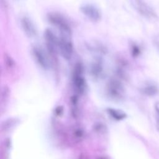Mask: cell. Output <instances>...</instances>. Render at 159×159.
I'll return each instance as SVG.
<instances>
[{"instance_id":"obj_1","label":"cell","mask_w":159,"mask_h":159,"mask_svg":"<svg viewBox=\"0 0 159 159\" xmlns=\"http://www.w3.org/2000/svg\"><path fill=\"white\" fill-rule=\"evenodd\" d=\"M44 39L45 42L47 52L48 53L52 63H57V54L59 52V37L50 29L44 31Z\"/></svg>"},{"instance_id":"obj_2","label":"cell","mask_w":159,"mask_h":159,"mask_svg":"<svg viewBox=\"0 0 159 159\" xmlns=\"http://www.w3.org/2000/svg\"><path fill=\"white\" fill-rule=\"evenodd\" d=\"M47 18L48 21L61 33V35H71L72 30L70 23L61 14L57 12H49Z\"/></svg>"},{"instance_id":"obj_3","label":"cell","mask_w":159,"mask_h":159,"mask_svg":"<svg viewBox=\"0 0 159 159\" xmlns=\"http://www.w3.org/2000/svg\"><path fill=\"white\" fill-rule=\"evenodd\" d=\"M72 84L75 91L83 94L86 89V81L84 76V68L81 62L75 64L72 73Z\"/></svg>"},{"instance_id":"obj_4","label":"cell","mask_w":159,"mask_h":159,"mask_svg":"<svg viewBox=\"0 0 159 159\" xmlns=\"http://www.w3.org/2000/svg\"><path fill=\"white\" fill-rule=\"evenodd\" d=\"M32 54L36 63L42 69L47 70L50 68L52 61L47 52L37 45H35L32 48Z\"/></svg>"},{"instance_id":"obj_5","label":"cell","mask_w":159,"mask_h":159,"mask_svg":"<svg viewBox=\"0 0 159 159\" xmlns=\"http://www.w3.org/2000/svg\"><path fill=\"white\" fill-rule=\"evenodd\" d=\"M119 77H114L110 79L107 84V93L109 96L115 99H120L124 93V88Z\"/></svg>"},{"instance_id":"obj_6","label":"cell","mask_w":159,"mask_h":159,"mask_svg":"<svg viewBox=\"0 0 159 159\" xmlns=\"http://www.w3.org/2000/svg\"><path fill=\"white\" fill-rule=\"evenodd\" d=\"M131 2L134 8L143 17L150 20H156L158 18L153 9L144 0H131Z\"/></svg>"},{"instance_id":"obj_7","label":"cell","mask_w":159,"mask_h":159,"mask_svg":"<svg viewBox=\"0 0 159 159\" xmlns=\"http://www.w3.org/2000/svg\"><path fill=\"white\" fill-rule=\"evenodd\" d=\"M70 37L66 35H61L59 37V52L66 60H70L73 53V44Z\"/></svg>"},{"instance_id":"obj_8","label":"cell","mask_w":159,"mask_h":159,"mask_svg":"<svg viewBox=\"0 0 159 159\" xmlns=\"http://www.w3.org/2000/svg\"><path fill=\"white\" fill-rule=\"evenodd\" d=\"M80 9L81 13L92 22H99L102 18L101 10L96 6L93 4H83L80 6Z\"/></svg>"},{"instance_id":"obj_9","label":"cell","mask_w":159,"mask_h":159,"mask_svg":"<svg viewBox=\"0 0 159 159\" xmlns=\"http://www.w3.org/2000/svg\"><path fill=\"white\" fill-rule=\"evenodd\" d=\"M90 73L92 77L95 80L101 78L104 74V64L102 59L98 58L95 59L91 64Z\"/></svg>"},{"instance_id":"obj_10","label":"cell","mask_w":159,"mask_h":159,"mask_svg":"<svg viewBox=\"0 0 159 159\" xmlns=\"http://www.w3.org/2000/svg\"><path fill=\"white\" fill-rule=\"evenodd\" d=\"M22 29L24 34L29 38L35 37L37 34V29L33 21L28 17L24 16L20 20Z\"/></svg>"},{"instance_id":"obj_11","label":"cell","mask_w":159,"mask_h":159,"mask_svg":"<svg viewBox=\"0 0 159 159\" xmlns=\"http://www.w3.org/2000/svg\"><path fill=\"white\" fill-rule=\"evenodd\" d=\"M142 93L148 96H153L159 93V88L156 83L147 82L141 88Z\"/></svg>"},{"instance_id":"obj_12","label":"cell","mask_w":159,"mask_h":159,"mask_svg":"<svg viewBox=\"0 0 159 159\" xmlns=\"http://www.w3.org/2000/svg\"><path fill=\"white\" fill-rule=\"evenodd\" d=\"M108 111L112 116H113L114 117H116L117 119H122L125 117V114L122 112L116 111L113 109H109Z\"/></svg>"},{"instance_id":"obj_13","label":"cell","mask_w":159,"mask_h":159,"mask_svg":"<svg viewBox=\"0 0 159 159\" xmlns=\"http://www.w3.org/2000/svg\"><path fill=\"white\" fill-rule=\"evenodd\" d=\"M141 53V50L140 47L135 44L133 43L131 45V54L134 57H138Z\"/></svg>"},{"instance_id":"obj_14","label":"cell","mask_w":159,"mask_h":159,"mask_svg":"<svg viewBox=\"0 0 159 159\" xmlns=\"http://www.w3.org/2000/svg\"><path fill=\"white\" fill-rule=\"evenodd\" d=\"M155 113L157 127L158 129H159V101H157L155 104Z\"/></svg>"},{"instance_id":"obj_15","label":"cell","mask_w":159,"mask_h":159,"mask_svg":"<svg viewBox=\"0 0 159 159\" xmlns=\"http://www.w3.org/2000/svg\"><path fill=\"white\" fill-rule=\"evenodd\" d=\"M153 45L157 50V51L159 53V34H157L153 39Z\"/></svg>"},{"instance_id":"obj_16","label":"cell","mask_w":159,"mask_h":159,"mask_svg":"<svg viewBox=\"0 0 159 159\" xmlns=\"http://www.w3.org/2000/svg\"><path fill=\"white\" fill-rule=\"evenodd\" d=\"M4 57H5V63H6L7 66L8 67H12L13 66V65L14 64V61L12 59V58L7 55H6Z\"/></svg>"}]
</instances>
